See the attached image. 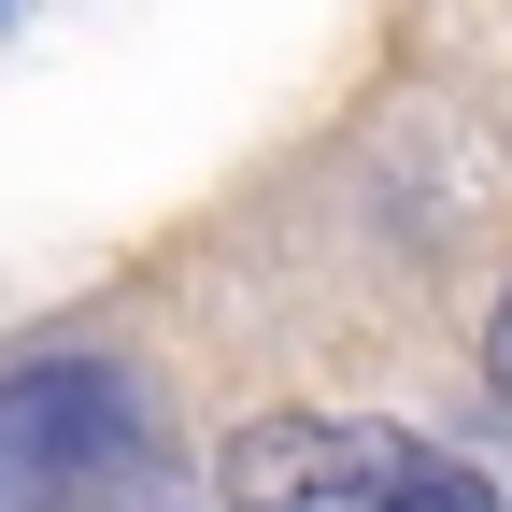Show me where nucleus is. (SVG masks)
<instances>
[{
  "label": "nucleus",
  "mask_w": 512,
  "mask_h": 512,
  "mask_svg": "<svg viewBox=\"0 0 512 512\" xmlns=\"http://www.w3.org/2000/svg\"><path fill=\"white\" fill-rule=\"evenodd\" d=\"M157 484V399L114 356L0 370V512H128Z\"/></svg>",
  "instance_id": "obj_1"
},
{
  "label": "nucleus",
  "mask_w": 512,
  "mask_h": 512,
  "mask_svg": "<svg viewBox=\"0 0 512 512\" xmlns=\"http://www.w3.org/2000/svg\"><path fill=\"white\" fill-rule=\"evenodd\" d=\"M228 512H498V484L384 413H271L228 441Z\"/></svg>",
  "instance_id": "obj_2"
},
{
  "label": "nucleus",
  "mask_w": 512,
  "mask_h": 512,
  "mask_svg": "<svg viewBox=\"0 0 512 512\" xmlns=\"http://www.w3.org/2000/svg\"><path fill=\"white\" fill-rule=\"evenodd\" d=\"M484 370H498V399H512V285H498V328H484Z\"/></svg>",
  "instance_id": "obj_3"
}]
</instances>
